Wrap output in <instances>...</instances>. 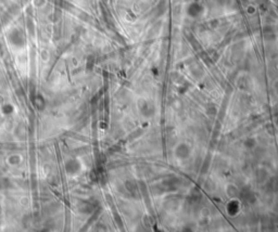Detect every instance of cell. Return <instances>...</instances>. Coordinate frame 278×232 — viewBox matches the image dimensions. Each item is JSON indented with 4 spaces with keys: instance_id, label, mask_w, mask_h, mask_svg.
Instances as JSON below:
<instances>
[{
    "instance_id": "cell-1",
    "label": "cell",
    "mask_w": 278,
    "mask_h": 232,
    "mask_svg": "<svg viewBox=\"0 0 278 232\" xmlns=\"http://www.w3.org/2000/svg\"><path fill=\"white\" fill-rule=\"evenodd\" d=\"M19 162H20V156H17V155H12L9 158V163L11 165H17V164H19Z\"/></svg>"
}]
</instances>
